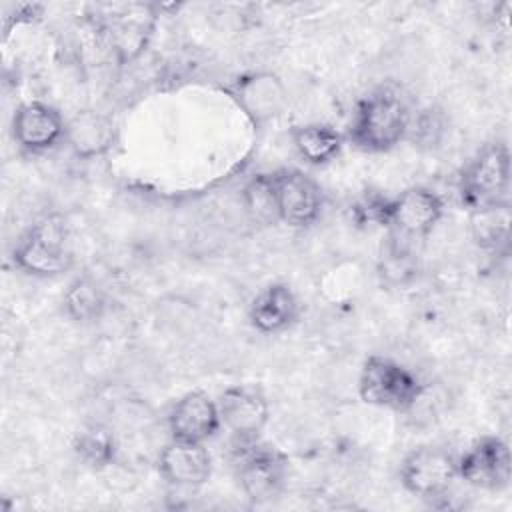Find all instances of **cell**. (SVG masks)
I'll return each instance as SVG.
<instances>
[{"label": "cell", "mask_w": 512, "mask_h": 512, "mask_svg": "<svg viewBox=\"0 0 512 512\" xmlns=\"http://www.w3.org/2000/svg\"><path fill=\"white\" fill-rule=\"evenodd\" d=\"M410 128V114L404 100L380 88L362 98L354 110L348 138L364 152H386L394 148Z\"/></svg>", "instance_id": "obj_1"}, {"label": "cell", "mask_w": 512, "mask_h": 512, "mask_svg": "<svg viewBox=\"0 0 512 512\" xmlns=\"http://www.w3.org/2000/svg\"><path fill=\"white\" fill-rule=\"evenodd\" d=\"M14 264L38 278H52L68 272L74 264L70 234L66 220L58 214L44 216L18 240L14 248Z\"/></svg>", "instance_id": "obj_2"}, {"label": "cell", "mask_w": 512, "mask_h": 512, "mask_svg": "<svg viewBox=\"0 0 512 512\" xmlns=\"http://www.w3.org/2000/svg\"><path fill=\"white\" fill-rule=\"evenodd\" d=\"M510 152L504 142L486 144L462 170L460 196L472 210L508 204Z\"/></svg>", "instance_id": "obj_3"}, {"label": "cell", "mask_w": 512, "mask_h": 512, "mask_svg": "<svg viewBox=\"0 0 512 512\" xmlns=\"http://www.w3.org/2000/svg\"><path fill=\"white\" fill-rule=\"evenodd\" d=\"M358 390L366 404L402 412L418 402L424 386L400 362L386 356H370L362 366Z\"/></svg>", "instance_id": "obj_4"}, {"label": "cell", "mask_w": 512, "mask_h": 512, "mask_svg": "<svg viewBox=\"0 0 512 512\" xmlns=\"http://www.w3.org/2000/svg\"><path fill=\"white\" fill-rule=\"evenodd\" d=\"M102 18V36L118 64H130L148 46L156 28V10L152 4L132 2L110 8Z\"/></svg>", "instance_id": "obj_5"}, {"label": "cell", "mask_w": 512, "mask_h": 512, "mask_svg": "<svg viewBox=\"0 0 512 512\" xmlns=\"http://www.w3.org/2000/svg\"><path fill=\"white\" fill-rule=\"evenodd\" d=\"M238 444V480L252 502L276 498L286 482L288 458L274 446L258 440Z\"/></svg>", "instance_id": "obj_6"}, {"label": "cell", "mask_w": 512, "mask_h": 512, "mask_svg": "<svg viewBox=\"0 0 512 512\" xmlns=\"http://www.w3.org/2000/svg\"><path fill=\"white\" fill-rule=\"evenodd\" d=\"M458 478V460L444 448L420 446L400 464L402 486L420 498H442Z\"/></svg>", "instance_id": "obj_7"}, {"label": "cell", "mask_w": 512, "mask_h": 512, "mask_svg": "<svg viewBox=\"0 0 512 512\" xmlns=\"http://www.w3.org/2000/svg\"><path fill=\"white\" fill-rule=\"evenodd\" d=\"M444 204L440 196L424 186L406 188L400 196L388 200L386 226L404 238H422L434 230L442 218Z\"/></svg>", "instance_id": "obj_8"}, {"label": "cell", "mask_w": 512, "mask_h": 512, "mask_svg": "<svg viewBox=\"0 0 512 512\" xmlns=\"http://www.w3.org/2000/svg\"><path fill=\"white\" fill-rule=\"evenodd\" d=\"M278 218L294 228L310 226L322 210V190L308 174L296 168L272 172Z\"/></svg>", "instance_id": "obj_9"}, {"label": "cell", "mask_w": 512, "mask_h": 512, "mask_svg": "<svg viewBox=\"0 0 512 512\" xmlns=\"http://www.w3.org/2000/svg\"><path fill=\"white\" fill-rule=\"evenodd\" d=\"M510 450L500 436L478 438L458 460V476L474 488L502 490L510 484Z\"/></svg>", "instance_id": "obj_10"}, {"label": "cell", "mask_w": 512, "mask_h": 512, "mask_svg": "<svg viewBox=\"0 0 512 512\" xmlns=\"http://www.w3.org/2000/svg\"><path fill=\"white\" fill-rule=\"evenodd\" d=\"M228 92L254 126L280 116L288 102L286 86L274 72L242 74L232 82Z\"/></svg>", "instance_id": "obj_11"}, {"label": "cell", "mask_w": 512, "mask_h": 512, "mask_svg": "<svg viewBox=\"0 0 512 512\" xmlns=\"http://www.w3.org/2000/svg\"><path fill=\"white\" fill-rule=\"evenodd\" d=\"M220 420L232 432L236 442L258 440L268 422V402L258 388L230 386L218 400Z\"/></svg>", "instance_id": "obj_12"}, {"label": "cell", "mask_w": 512, "mask_h": 512, "mask_svg": "<svg viewBox=\"0 0 512 512\" xmlns=\"http://www.w3.org/2000/svg\"><path fill=\"white\" fill-rule=\"evenodd\" d=\"M218 404L202 390L184 394L170 410L168 428L174 440L204 444L220 428Z\"/></svg>", "instance_id": "obj_13"}, {"label": "cell", "mask_w": 512, "mask_h": 512, "mask_svg": "<svg viewBox=\"0 0 512 512\" xmlns=\"http://www.w3.org/2000/svg\"><path fill=\"white\" fill-rule=\"evenodd\" d=\"M66 122L60 112L44 102L22 104L12 118V134L20 148L44 152L64 138Z\"/></svg>", "instance_id": "obj_14"}, {"label": "cell", "mask_w": 512, "mask_h": 512, "mask_svg": "<svg viewBox=\"0 0 512 512\" xmlns=\"http://www.w3.org/2000/svg\"><path fill=\"white\" fill-rule=\"evenodd\" d=\"M158 470L162 478L174 486L196 488L210 478L212 458L204 444L172 438L158 456Z\"/></svg>", "instance_id": "obj_15"}, {"label": "cell", "mask_w": 512, "mask_h": 512, "mask_svg": "<svg viewBox=\"0 0 512 512\" xmlns=\"http://www.w3.org/2000/svg\"><path fill=\"white\" fill-rule=\"evenodd\" d=\"M64 140L78 158H98L114 146L116 124L104 112L80 110L66 122Z\"/></svg>", "instance_id": "obj_16"}, {"label": "cell", "mask_w": 512, "mask_h": 512, "mask_svg": "<svg viewBox=\"0 0 512 512\" xmlns=\"http://www.w3.org/2000/svg\"><path fill=\"white\" fill-rule=\"evenodd\" d=\"M298 316V300L290 286L286 284H270L250 304L248 318L250 324L264 334L282 332L288 328Z\"/></svg>", "instance_id": "obj_17"}, {"label": "cell", "mask_w": 512, "mask_h": 512, "mask_svg": "<svg viewBox=\"0 0 512 512\" xmlns=\"http://www.w3.org/2000/svg\"><path fill=\"white\" fill-rule=\"evenodd\" d=\"M292 142L298 154L310 164H326L338 156L344 136L326 124H302L292 128Z\"/></svg>", "instance_id": "obj_18"}, {"label": "cell", "mask_w": 512, "mask_h": 512, "mask_svg": "<svg viewBox=\"0 0 512 512\" xmlns=\"http://www.w3.org/2000/svg\"><path fill=\"white\" fill-rule=\"evenodd\" d=\"M418 264L412 248L408 246V238L390 232L386 242L382 244L378 274L388 286H406L416 276Z\"/></svg>", "instance_id": "obj_19"}, {"label": "cell", "mask_w": 512, "mask_h": 512, "mask_svg": "<svg viewBox=\"0 0 512 512\" xmlns=\"http://www.w3.org/2000/svg\"><path fill=\"white\" fill-rule=\"evenodd\" d=\"M66 314L80 324L96 322L106 312V294L92 278H76L62 298Z\"/></svg>", "instance_id": "obj_20"}, {"label": "cell", "mask_w": 512, "mask_h": 512, "mask_svg": "<svg viewBox=\"0 0 512 512\" xmlns=\"http://www.w3.org/2000/svg\"><path fill=\"white\" fill-rule=\"evenodd\" d=\"M76 456L90 468H106L116 458L114 432L104 424H88L74 436Z\"/></svg>", "instance_id": "obj_21"}, {"label": "cell", "mask_w": 512, "mask_h": 512, "mask_svg": "<svg viewBox=\"0 0 512 512\" xmlns=\"http://www.w3.org/2000/svg\"><path fill=\"white\" fill-rule=\"evenodd\" d=\"M242 200L248 214L262 224H272L278 218L276 190L272 174H256L242 190Z\"/></svg>", "instance_id": "obj_22"}, {"label": "cell", "mask_w": 512, "mask_h": 512, "mask_svg": "<svg viewBox=\"0 0 512 512\" xmlns=\"http://www.w3.org/2000/svg\"><path fill=\"white\" fill-rule=\"evenodd\" d=\"M508 204L474 210V238L484 248H498L508 238Z\"/></svg>", "instance_id": "obj_23"}, {"label": "cell", "mask_w": 512, "mask_h": 512, "mask_svg": "<svg viewBox=\"0 0 512 512\" xmlns=\"http://www.w3.org/2000/svg\"><path fill=\"white\" fill-rule=\"evenodd\" d=\"M412 140L418 146L424 148H434L440 144V140L444 138L446 132V120L444 114L438 108H428L424 112H420V116L414 120L412 128Z\"/></svg>", "instance_id": "obj_24"}]
</instances>
